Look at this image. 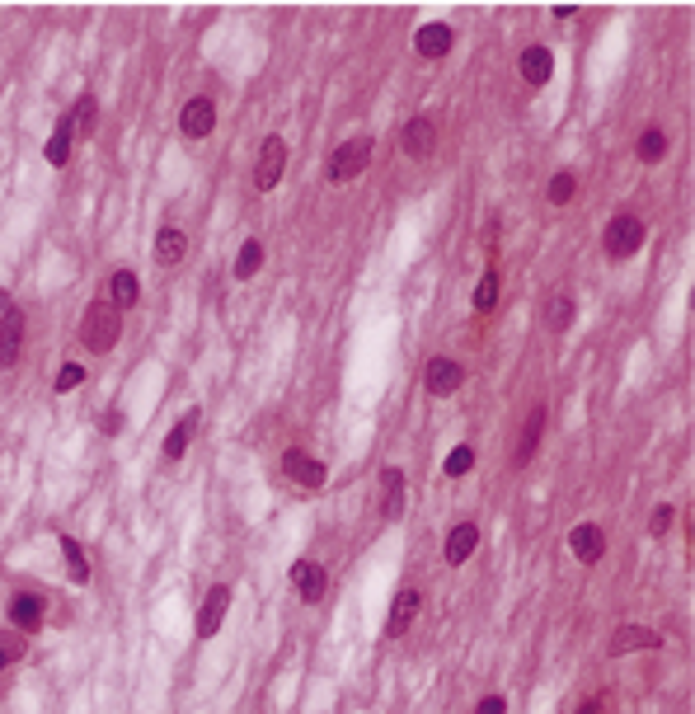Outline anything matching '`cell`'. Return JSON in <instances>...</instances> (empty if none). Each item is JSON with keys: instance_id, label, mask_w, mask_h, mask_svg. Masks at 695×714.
Returning <instances> with one entry per match:
<instances>
[{"instance_id": "1", "label": "cell", "mask_w": 695, "mask_h": 714, "mask_svg": "<svg viewBox=\"0 0 695 714\" xmlns=\"http://www.w3.org/2000/svg\"><path fill=\"white\" fill-rule=\"evenodd\" d=\"M118 339H123V310L113 301H94L85 310V325H80V343H85L90 353H108Z\"/></svg>"}, {"instance_id": "2", "label": "cell", "mask_w": 695, "mask_h": 714, "mask_svg": "<svg viewBox=\"0 0 695 714\" xmlns=\"http://www.w3.org/2000/svg\"><path fill=\"white\" fill-rule=\"evenodd\" d=\"M20 348H24V315L10 292H0V372H10L20 362Z\"/></svg>"}, {"instance_id": "3", "label": "cell", "mask_w": 695, "mask_h": 714, "mask_svg": "<svg viewBox=\"0 0 695 714\" xmlns=\"http://www.w3.org/2000/svg\"><path fill=\"white\" fill-rule=\"evenodd\" d=\"M371 164V137H353V141H343L334 156H329V179L334 184H348V179H357L362 170Z\"/></svg>"}, {"instance_id": "4", "label": "cell", "mask_w": 695, "mask_h": 714, "mask_svg": "<svg viewBox=\"0 0 695 714\" xmlns=\"http://www.w3.org/2000/svg\"><path fill=\"white\" fill-rule=\"evenodd\" d=\"M639 245H643V221L635 212L611 217V226H606V254L611 259H630V254H639Z\"/></svg>"}, {"instance_id": "5", "label": "cell", "mask_w": 695, "mask_h": 714, "mask_svg": "<svg viewBox=\"0 0 695 714\" xmlns=\"http://www.w3.org/2000/svg\"><path fill=\"white\" fill-rule=\"evenodd\" d=\"M283 170H287V146H283V137H268L259 146V164H254V189H277V179H283Z\"/></svg>"}, {"instance_id": "6", "label": "cell", "mask_w": 695, "mask_h": 714, "mask_svg": "<svg viewBox=\"0 0 695 714\" xmlns=\"http://www.w3.org/2000/svg\"><path fill=\"white\" fill-rule=\"evenodd\" d=\"M283 470H287V479L292 485H301V489H324V466L310 452H301V446H287L283 452Z\"/></svg>"}, {"instance_id": "7", "label": "cell", "mask_w": 695, "mask_h": 714, "mask_svg": "<svg viewBox=\"0 0 695 714\" xmlns=\"http://www.w3.org/2000/svg\"><path fill=\"white\" fill-rule=\"evenodd\" d=\"M212 127H217V104H212V99H188V104L179 108V132H184L188 141L212 137Z\"/></svg>"}, {"instance_id": "8", "label": "cell", "mask_w": 695, "mask_h": 714, "mask_svg": "<svg viewBox=\"0 0 695 714\" xmlns=\"http://www.w3.org/2000/svg\"><path fill=\"white\" fill-rule=\"evenodd\" d=\"M419 606H423L419 588H400V592H395L390 616H386V639H400V635H409V625H413V616H419Z\"/></svg>"}, {"instance_id": "9", "label": "cell", "mask_w": 695, "mask_h": 714, "mask_svg": "<svg viewBox=\"0 0 695 714\" xmlns=\"http://www.w3.org/2000/svg\"><path fill=\"white\" fill-rule=\"evenodd\" d=\"M460 381H466V372H460L456 357H433V362H427V395L446 400V395L460 390Z\"/></svg>"}, {"instance_id": "10", "label": "cell", "mask_w": 695, "mask_h": 714, "mask_svg": "<svg viewBox=\"0 0 695 714\" xmlns=\"http://www.w3.org/2000/svg\"><path fill=\"white\" fill-rule=\"evenodd\" d=\"M569 545H573V559L578 564H597L606 555V531L597 522H583V526H573L569 531Z\"/></svg>"}, {"instance_id": "11", "label": "cell", "mask_w": 695, "mask_h": 714, "mask_svg": "<svg viewBox=\"0 0 695 714\" xmlns=\"http://www.w3.org/2000/svg\"><path fill=\"white\" fill-rule=\"evenodd\" d=\"M226 611H230V588L226 583H217L207 592V602H203V611H197V639H212L221 630V621H226Z\"/></svg>"}, {"instance_id": "12", "label": "cell", "mask_w": 695, "mask_h": 714, "mask_svg": "<svg viewBox=\"0 0 695 714\" xmlns=\"http://www.w3.org/2000/svg\"><path fill=\"white\" fill-rule=\"evenodd\" d=\"M400 146H404V156H413V160L433 156V146H437V127H433V118H409L404 132H400Z\"/></svg>"}, {"instance_id": "13", "label": "cell", "mask_w": 695, "mask_h": 714, "mask_svg": "<svg viewBox=\"0 0 695 714\" xmlns=\"http://www.w3.org/2000/svg\"><path fill=\"white\" fill-rule=\"evenodd\" d=\"M324 583H329V574L320 569L316 559H296V564H292V588L301 592V602H320Z\"/></svg>"}, {"instance_id": "14", "label": "cell", "mask_w": 695, "mask_h": 714, "mask_svg": "<svg viewBox=\"0 0 695 714\" xmlns=\"http://www.w3.org/2000/svg\"><path fill=\"white\" fill-rule=\"evenodd\" d=\"M10 630H20V635H33V630L43 625V597L38 592H14L10 597Z\"/></svg>"}, {"instance_id": "15", "label": "cell", "mask_w": 695, "mask_h": 714, "mask_svg": "<svg viewBox=\"0 0 695 714\" xmlns=\"http://www.w3.org/2000/svg\"><path fill=\"white\" fill-rule=\"evenodd\" d=\"M400 512H404V470L386 466V470H380V517L395 522Z\"/></svg>"}, {"instance_id": "16", "label": "cell", "mask_w": 695, "mask_h": 714, "mask_svg": "<svg viewBox=\"0 0 695 714\" xmlns=\"http://www.w3.org/2000/svg\"><path fill=\"white\" fill-rule=\"evenodd\" d=\"M451 43H456L451 24H423L419 33H413V47H419V57H427V61L446 57V52H451Z\"/></svg>"}, {"instance_id": "17", "label": "cell", "mask_w": 695, "mask_h": 714, "mask_svg": "<svg viewBox=\"0 0 695 714\" xmlns=\"http://www.w3.org/2000/svg\"><path fill=\"white\" fill-rule=\"evenodd\" d=\"M630 649H663V635H658V630H649V625H620L616 639H611V654L625 658Z\"/></svg>"}, {"instance_id": "18", "label": "cell", "mask_w": 695, "mask_h": 714, "mask_svg": "<svg viewBox=\"0 0 695 714\" xmlns=\"http://www.w3.org/2000/svg\"><path fill=\"white\" fill-rule=\"evenodd\" d=\"M540 428H545V409L536 405L531 413H526V423H522V437H517V452H512V466H526V461L536 456V446H540Z\"/></svg>"}, {"instance_id": "19", "label": "cell", "mask_w": 695, "mask_h": 714, "mask_svg": "<svg viewBox=\"0 0 695 714\" xmlns=\"http://www.w3.org/2000/svg\"><path fill=\"white\" fill-rule=\"evenodd\" d=\"M555 76V52L550 47H526L522 52V80L526 85H545Z\"/></svg>"}, {"instance_id": "20", "label": "cell", "mask_w": 695, "mask_h": 714, "mask_svg": "<svg viewBox=\"0 0 695 714\" xmlns=\"http://www.w3.org/2000/svg\"><path fill=\"white\" fill-rule=\"evenodd\" d=\"M479 545V526L475 522H460L451 526V536H446V564H466Z\"/></svg>"}, {"instance_id": "21", "label": "cell", "mask_w": 695, "mask_h": 714, "mask_svg": "<svg viewBox=\"0 0 695 714\" xmlns=\"http://www.w3.org/2000/svg\"><path fill=\"white\" fill-rule=\"evenodd\" d=\"M137 296H141V282H137V273H132V269H118V273L108 277V301L118 306V310L137 306Z\"/></svg>"}, {"instance_id": "22", "label": "cell", "mask_w": 695, "mask_h": 714, "mask_svg": "<svg viewBox=\"0 0 695 714\" xmlns=\"http://www.w3.org/2000/svg\"><path fill=\"white\" fill-rule=\"evenodd\" d=\"M184 254H188V236H184V230H174V226H164L156 236V259L164 263V269H174Z\"/></svg>"}, {"instance_id": "23", "label": "cell", "mask_w": 695, "mask_h": 714, "mask_svg": "<svg viewBox=\"0 0 695 714\" xmlns=\"http://www.w3.org/2000/svg\"><path fill=\"white\" fill-rule=\"evenodd\" d=\"M193 428H197V409H188L184 419H179L174 428H170V437H164V461H179L188 452V442H193Z\"/></svg>"}, {"instance_id": "24", "label": "cell", "mask_w": 695, "mask_h": 714, "mask_svg": "<svg viewBox=\"0 0 695 714\" xmlns=\"http://www.w3.org/2000/svg\"><path fill=\"white\" fill-rule=\"evenodd\" d=\"M61 555H66V569H71V583H90V559H85V545L76 536H61Z\"/></svg>"}, {"instance_id": "25", "label": "cell", "mask_w": 695, "mask_h": 714, "mask_svg": "<svg viewBox=\"0 0 695 714\" xmlns=\"http://www.w3.org/2000/svg\"><path fill=\"white\" fill-rule=\"evenodd\" d=\"M635 151H639V160H643V164H658V160L667 156V132H663V127L639 132V146H635Z\"/></svg>"}, {"instance_id": "26", "label": "cell", "mask_w": 695, "mask_h": 714, "mask_svg": "<svg viewBox=\"0 0 695 714\" xmlns=\"http://www.w3.org/2000/svg\"><path fill=\"white\" fill-rule=\"evenodd\" d=\"M259 269H263V240H254V236H250V240L240 245V259H236V277L244 282V277H254Z\"/></svg>"}, {"instance_id": "27", "label": "cell", "mask_w": 695, "mask_h": 714, "mask_svg": "<svg viewBox=\"0 0 695 714\" xmlns=\"http://www.w3.org/2000/svg\"><path fill=\"white\" fill-rule=\"evenodd\" d=\"M94 118H99L94 94H80V104H76V113H71V132H76V137H94Z\"/></svg>"}, {"instance_id": "28", "label": "cell", "mask_w": 695, "mask_h": 714, "mask_svg": "<svg viewBox=\"0 0 695 714\" xmlns=\"http://www.w3.org/2000/svg\"><path fill=\"white\" fill-rule=\"evenodd\" d=\"M71 137H76V132H71V118H61L57 132H52V141H47V160H52V164H66V160H71Z\"/></svg>"}, {"instance_id": "29", "label": "cell", "mask_w": 695, "mask_h": 714, "mask_svg": "<svg viewBox=\"0 0 695 714\" xmlns=\"http://www.w3.org/2000/svg\"><path fill=\"white\" fill-rule=\"evenodd\" d=\"M493 306H499V273H484V277H479V287H475V310L479 315H489Z\"/></svg>"}, {"instance_id": "30", "label": "cell", "mask_w": 695, "mask_h": 714, "mask_svg": "<svg viewBox=\"0 0 695 714\" xmlns=\"http://www.w3.org/2000/svg\"><path fill=\"white\" fill-rule=\"evenodd\" d=\"M20 658H24V635L20 630H0V672L14 668Z\"/></svg>"}, {"instance_id": "31", "label": "cell", "mask_w": 695, "mask_h": 714, "mask_svg": "<svg viewBox=\"0 0 695 714\" xmlns=\"http://www.w3.org/2000/svg\"><path fill=\"white\" fill-rule=\"evenodd\" d=\"M573 315H578V301H573L569 292H559L555 301H550V329H569Z\"/></svg>"}, {"instance_id": "32", "label": "cell", "mask_w": 695, "mask_h": 714, "mask_svg": "<svg viewBox=\"0 0 695 714\" xmlns=\"http://www.w3.org/2000/svg\"><path fill=\"white\" fill-rule=\"evenodd\" d=\"M470 466H475V446H456V452L451 456H446V475H451V479H460V475H470Z\"/></svg>"}, {"instance_id": "33", "label": "cell", "mask_w": 695, "mask_h": 714, "mask_svg": "<svg viewBox=\"0 0 695 714\" xmlns=\"http://www.w3.org/2000/svg\"><path fill=\"white\" fill-rule=\"evenodd\" d=\"M573 189H578V179H573L569 170H559V174L550 179V203H555V207H564L569 197H573Z\"/></svg>"}, {"instance_id": "34", "label": "cell", "mask_w": 695, "mask_h": 714, "mask_svg": "<svg viewBox=\"0 0 695 714\" xmlns=\"http://www.w3.org/2000/svg\"><path fill=\"white\" fill-rule=\"evenodd\" d=\"M80 381H85V367H80V362H66V367L57 372V381H52V390H57V395H66V390H76Z\"/></svg>"}, {"instance_id": "35", "label": "cell", "mask_w": 695, "mask_h": 714, "mask_svg": "<svg viewBox=\"0 0 695 714\" xmlns=\"http://www.w3.org/2000/svg\"><path fill=\"white\" fill-rule=\"evenodd\" d=\"M667 526H672V503H658V512H653L649 531H653V536H667Z\"/></svg>"}, {"instance_id": "36", "label": "cell", "mask_w": 695, "mask_h": 714, "mask_svg": "<svg viewBox=\"0 0 695 714\" xmlns=\"http://www.w3.org/2000/svg\"><path fill=\"white\" fill-rule=\"evenodd\" d=\"M475 714H507V701L503 695H484V701L475 705Z\"/></svg>"}, {"instance_id": "37", "label": "cell", "mask_w": 695, "mask_h": 714, "mask_svg": "<svg viewBox=\"0 0 695 714\" xmlns=\"http://www.w3.org/2000/svg\"><path fill=\"white\" fill-rule=\"evenodd\" d=\"M104 433H108V437H118V433H123V413H118V409H108V413H104Z\"/></svg>"}, {"instance_id": "38", "label": "cell", "mask_w": 695, "mask_h": 714, "mask_svg": "<svg viewBox=\"0 0 695 714\" xmlns=\"http://www.w3.org/2000/svg\"><path fill=\"white\" fill-rule=\"evenodd\" d=\"M578 714H602V701L592 695V701H583V705H578Z\"/></svg>"}]
</instances>
